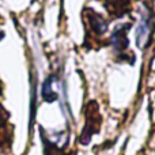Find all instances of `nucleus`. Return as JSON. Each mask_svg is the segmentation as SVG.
Returning a JSON list of instances; mask_svg holds the SVG:
<instances>
[{"mask_svg":"<svg viewBox=\"0 0 155 155\" xmlns=\"http://www.w3.org/2000/svg\"><path fill=\"white\" fill-rule=\"evenodd\" d=\"M53 82H54V78L49 76L42 86V97H44V99L48 102H52V101H54V99H57V93L54 91L53 86H52Z\"/></svg>","mask_w":155,"mask_h":155,"instance_id":"3","label":"nucleus"},{"mask_svg":"<svg viewBox=\"0 0 155 155\" xmlns=\"http://www.w3.org/2000/svg\"><path fill=\"white\" fill-rule=\"evenodd\" d=\"M150 35H151V21L150 16H143L140 25L136 29V42L137 46L140 49H144L148 45V41H150Z\"/></svg>","mask_w":155,"mask_h":155,"instance_id":"1","label":"nucleus"},{"mask_svg":"<svg viewBox=\"0 0 155 155\" xmlns=\"http://www.w3.org/2000/svg\"><path fill=\"white\" fill-rule=\"evenodd\" d=\"M0 123H2V113H0Z\"/></svg>","mask_w":155,"mask_h":155,"instance_id":"4","label":"nucleus"},{"mask_svg":"<svg viewBox=\"0 0 155 155\" xmlns=\"http://www.w3.org/2000/svg\"><path fill=\"white\" fill-rule=\"evenodd\" d=\"M88 23H90V27L97 33V34H104L107 30V25L98 14L91 12L88 14Z\"/></svg>","mask_w":155,"mask_h":155,"instance_id":"2","label":"nucleus"}]
</instances>
